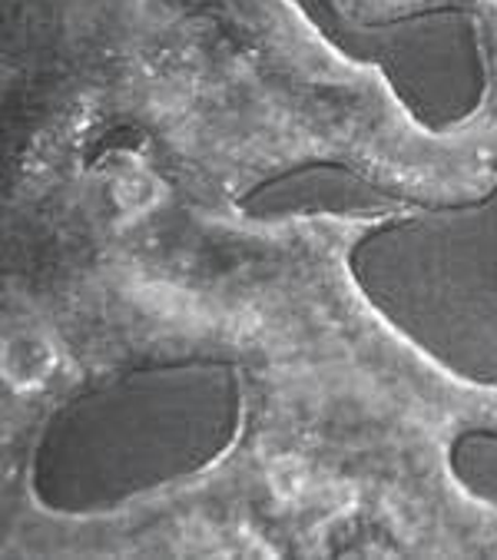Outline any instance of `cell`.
Segmentation results:
<instances>
[{"mask_svg":"<svg viewBox=\"0 0 497 560\" xmlns=\"http://www.w3.org/2000/svg\"><path fill=\"white\" fill-rule=\"evenodd\" d=\"M113 130L212 209L302 166L425 206L497 189L481 100L425 127L296 0H4V183L83 163Z\"/></svg>","mask_w":497,"mask_h":560,"instance_id":"cell-2","label":"cell"},{"mask_svg":"<svg viewBox=\"0 0 497 560\" xmlns=\"http://www.w3.org/2000/svg\"><path fill=\"white\" fill-rule=\"evenodd\" d=\"M405 215L253 219L186 196L140 147L44 183L8 222L4 335L60 395L222 362L239 428L209 465L273 553H497V508L451 468L497 438V388L441 369L351 276Z\"/></svg>","mask_w":497,"mask_h":560,"instance_id":"cell-1","label":"cell"}]
</instances>
